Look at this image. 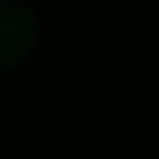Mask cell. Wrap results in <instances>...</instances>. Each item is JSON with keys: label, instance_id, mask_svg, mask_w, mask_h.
I'll list each match as a JSON object with an SVG mask.
<instances>
[{"label": "cell", "instance_id": "obj_1", "mask_svg": "<svg viewBox=\"0 0 159 159\" xmlns=\"http://www.w3.org/2000/svg\"><path fill=\"white\" fill-rule=\"evenodd\" d=\"M35 43V14L18 0H4L0 4V64L7 71L18 67L32 53Z\"/></svg>", "mask_w": 159, "mask_h": 159}]
</instances>
